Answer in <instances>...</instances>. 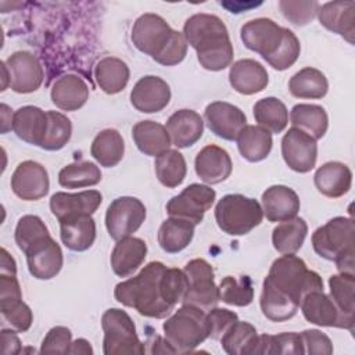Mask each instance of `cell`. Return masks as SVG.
Segmentation results:
<instances>
[{
    "mask_svg": "<svg viewBox=\"0 0 355 355\" xmlns=\"http://www.w3.org/2000/svg\"><path fill=\"white\" fill-rule=\"evenodd\" d=\"M237 148L248 162H259L265 159L272 150V133L258 125H245L239 133Z\"/></svg>",
    "mask_w": 355,
    "mask_h": 355,
    "instance_id": "836d02e7",
    "label": "cell"
},
{
    "mask_svg": "<svg viewBox=\"0 0 355 355\" xmlns=\"http://www.w3.org/2000/svg\"><path fill=\"white\" fill-rule=\"evenodd\" d=\"M162 329L176 354L191 352L209 337L205 311L190 305H182L166 318Z\"/></svg>",
    "mask_w": 355,
    "mask_h": 355,
    "instance_id": "277c9868",
    "label": "cell"
},
{
    "mask_svg": "<svg viewBox=\"0 0 355 355\" xmlns=\"http://www.w3.org/2000/svg\"><path fill=\"white\" fill-rule=\"evenodd\" d=\"M130 71L125 61L116 57H104L94 67V78L98 87L107 94L122 92L129 82Z\"/></svg>",
    "mask_w": 355,
    "mask_h": 355,
    "instance_id": "d6a6232c",
    "label": "cell"
},
{
    "mask_svg": "<svg viewBox=\"0 0 355 355\" xmlns=\"http://www.w3.org/2000/svg\"><path fill=\"white\" fill-rule=\"evenodd\" d=\"M132 137L139 151L148 157H158L172 144L166 128L150 119L137 122L132 128Z\"/></svg>",
    "mask_w": 355,
    "mask_h": 355,
    "instance_id": "4dcf8cb0",
    "label": "cell"
},
{
    "mask_svg": "<svg viewBox=\"0 0 355 355\" xmlns=\"http://www.w3.org/2000/svg\"><path fill=\"white\" fill-rule=\"evenodd\" d=\"M68 354H83V355H92L93 348L90 343L85 338H78L71 343V347L68 349Z\"/></svg>",
    "mask_w": 355,
    "mask_h": 355,
    "instance_id": "6125c7cd",
    "label": "cell"
},
{
    "mask_svg": "<svg viewBox=\"0 0 355 355\" xmlns=\"http://www.w3.org/2000/svg\"><path fill=\"white\" fill-rule=\"evenodd\" d=\"M165 128L173 146L178 148H187L201 139L204 122L198 112L183 108L178 110L168 118Z\"/></svg>",
    "mask_w": 355,
    "mask_h": 355,
    "instance_id": "d4e9b609",
    "label": "cell"
},
{
    "mask_svg": "<svg viewBox=\"0 0 355 355\" xmlns=\"http://www.w3.org/2000/svg\"><path fill=\"white\" fill-rule=\"evenodd\" d=\"M154 166L159 183L168 189H173L182 184L187 173L186 159L183 154L178 150L169 148L155 157Z\"/></svg>",
    "mask_w": 355,
    "mask_h": 355,
    "instance_id": "b9f144b4",
    "label": "cell"
},
{
    "mask_svg": "<svg viewBox=\"0 0 355 355\" xmlns=\"http://www.w3.org/2000/svg\"><path fill=\"white\" fill-rule=\"evenodd\" d=\"M254 118L258 126L269 133H282L288 123V111L277 97H265L254 104Z\"/></svg>",
    "mask_w": 355,
    "mask_h": 355,
    "instance_id": "ab89813d",
    "label": "cell"
},
{
    "mask_svg": "<svg viewBox=\"0 0 355 355\" xmlns=\"http://www.w3.org/2000/svg\"><path fill=\"white\" fill-rule=\"evenodd\" d=\"M290 122L315 140L322 139L329 128V118L323 107L318 104H295L290 111Z\"/></svg>",
    "mask_w": 355,
    "mask_h": 355,
    "instance_id": "e575fe53",
    "label": "cell"
},
{
    "mask_svg": "<svg viewBox=\"0 0 355 355\" xmlns=\"http://www.w3.org/2000/svg\"><path fill=\"white\" fill-rule=\"evenodd\" d=\"M90 154L101 166H116L125 154L122 135L116 129H104L98 132L92 141Z\"/></svg>",
    "mask_w": 355,
    "mask_h": 355,
    "instance_id": "d590c367",
    "label": "cell"
},
{
    "mask_svg": "<svg viewBox=\"0 0 355 355\" xmlns=\"http://www.w3.org/2000/svg\"><path fill=\"white\" fill-rule=\"evenodd\" d=\"M302 355L304 347L300 333L288 331L270 336L269 355Z\"/></svg>",
    "mask_w": 355,
    "mask_h": 355,
    "instance_id": "db71d44e",
    "label": "cell"
},
{
    "mask_svg": "<svg viewBox=\"0 0 355 355\" xmlns=\"http://www.w3.org/2000/svg\"><path fill=\"white\" fill-rule=\"evenodd\" d=\"M239 320V316L236 312L229 311L226 308H212L207 313V322H208V330L209 337L212 340L219 341L223 334Z\"/></svg>",
    "mask_w": 355,
    "mask_h": 355,
    "instance_id": "f5cc1de1",
    "label": "cell"
},
{
    "mask_svg": "<svg viewBox=\"0 0 355 355\" xmlns=\"http://www.w3.org/2000/svg\"><path fill=\"white\" fill-rule=\"evenodd\" d=\"M0 275L17 276V263H15V259L8 254V251H7L6 248H1Z\"/></svg>",
    "mask_w": 355,
    "mask_h": 355,
    "instance_id": "94428289",
    "label": "cell"
},
{
    "mask_svg": "<svg viewBox=\"0 0 355 355\" xmlns=\"http://www.w3.org/2000/svg\"><path fill=\"white\" fill-rule=\"evenodd\" d=\"M187 42L182 32L175 31L171 36V40L164 47V50L158 54V57L154 58L155 62L165 65V67H173L182 62L187 54Z\"/></svg>",
    "mask_w": 355,
    "mask_h": 355,
    "instance_id": "816d5d0a",
    "label": "cell"
},
{
    "mask_svg": "<svg viewBox=\"0 0 355 355\" xmlns=\"http://www.w3.org/2000/svg\"><path fill=\"white\" fill-rule=\"evenodd\" d=\"M104 331L103 352L105 355H122L146 352L144 344L137 337L132 318L119 308H110L101 316Z\"/></svg>",
    "mask_w": 355,
    "mask_h": 355,
    "instance_id": "8992f818",
    "label": "cell"
},
{
    "mask_svg": "<svg viewBox=\"0 0 355 355\" xmlns=\"http://www.w3.org/2000/svg\"><path fill=\"white\" fill-rule=\"evenodd\" d=\"M219 298L233 306H247L254 300V287L250 276H225L219 283Z\"/></svg>",
    "mask_w": 355,
    "mask_h": 355,
    "instance_id": "f6af8a7d",
    "label": "cell"
},
{
    "mask_svg": "<svg viewBox=\"0 0 355 355\" xmlns=\"http://www.w3.org/2000/svg\"><path fill=\"white\" fill-rule=\"evenodd\" d=\"M183 36L197 53L200 65L207 71H222L233 61V44L225 22L214 14H194L183 25Z\"/></svg>",
    "mask_w": 355,
    "mask_h": 355,
    "instance_id": "6da1fadb",
    "label": "cell"
},
{
    "mask_svg": "<svg viewBox=\"0 0 355 355\" xmlns=\"http://www.w3.org/2000/svg\"><path fill=\"white\" fill-rule=\"evenodd\" d=\"M315 252L327 259L336 261L341 255L355 252V223L352 218L336 216L318 227L312 234Z\"/></svg>",
    "mask_w": 355,
    "mask_h": 355,
    "instance_id": "52a82bcc",
    "label": "cell"
},
{
    "mask_svg": "<svg viewBox=\"0 0 355 355\" xmlns=\"http://www.w3.org/2000/svg\"><path fill=\"white\" fill-rule=\"evenodd\" d=\"M215 200L216 193L214 189L207 184L193 183L168 201L166 212L169 216L198 225L202 222L205 212L214 205Z\"/></svg>",
    "mask_w": 355,
    "mask_h": 355,
    "instance_id": "30bf717a",
    "label": "cell"
},
{
    "mask_svg": "<svg viewBox=\"0 0 355 355\" xmlns=\"http://www.w3.org/2000/svg\"><path fill=\"white\" fill-rule=\"evenodd\" d=\"M319 6L320 4L318 1H279L282 14L295 26H304L309 24L316 17Z\"/></svg>",
    "mask_w": 355,
    "mask_h": 355,
    "instance_id": "f907efd6",
    "label": "cell"
},
{
    "mask_svg": "<svg viewBox=\"0 0 355 355\" xmlns=\"http://www.w3.org/2000/svg\"><path fill=\"white\" fill-rule=\"evenodd\" d=\"M319 22L333 33L344 37L354 44L355 36V3L354 1H329L319 6Z\"/></svg>",
    "mask_w": 355,
    "mask_h": 355,
    "instance_id": "cb8c5ba5",
    "label": "cell"
},
{
    "mask_svg": "<svg viewBox=\"0 0 355 355\" xmlns=\"http://www.w3.org/2000/svg\"><path fill=\"white\" fill-rule=\"evenodd\" d=\"M288 90L297 98H322L329 90L324 73L316 68L305 67L288 80Z\"/></svg>",
    "mask_w": 355,
    "mask_h": 355,
    "instance_id": "74e56055",
    "label": "cell"
},
{
    "mask_svg": "<svg viewBox=\"0 0 355 355\" xmlns=\"http://www.w3.org/2000/svg\"><path fill=\"white\" fill-rule=\"evenodd\" d=\"M330 298L336 306L348 318H354V290H355V275L337 273L329 277Z\"/></svg>",
    "mask_w": 355,
    "mask_h": 355,
    "instance_id": "bcb514c9",
    "label": "cell"
},
{
    "mask_svg": "<svg viewBox=\"0 0 355 355\" xmlns=\"http://www.w3.org/2000/svg\"><path fill=\"white\" fill-rule=\"evenodd\" d=\"M282 155L286 165L298 173L312 171L318 159V144L305 132L290 128L282 139Z\"/></svg>",
    "mask_w": 355,
    "mask_h": 355,
    "instance_id": "4fadbf2b",
    "label": "cell"
},
{
    "mask_svg": "<svg viewBox=\"0 0 355 355\" xmlns=\"http://www.w3.org/2000/svg\"><path fill=\"white\" fill-rule=\"evenodd\" d=\"M103 196L98 190H85L79 193L58 191L50 198L51 214L58 219L78 215H93L101 205Z\"/></svg>",
    "mask_w": 355,
    "mask_h": 355,
    "instance_id": "d6986e66",
    "label": "cell"
},
{
    "mask_svg": "<svg viewBox=\"0 0 355 355\" xmlns=\"http://www.w3.org/2000/svg\"><path fill=\"white\" fill-rule=\"evenodd\" d=\"M258 336L257 329L251 323L237 320L219 341L223 351L229 355H254Z\"/></svg>",
    "mask_w": 355,
    "mask_h": 355,
    "instance_id": "60d3db41",
    "label": "cell"
},
{
    "mask_svg": "<svg viewBox=\"0 0 355 355\" xmlns=\"http://www.w3.org/2000/svg\"><path fill=\"white\" fill-rule=\"evenodd\" d=\"M194 169L204 183L218 184L230 176L233 164L225 148L216 144H208L198 151L194 159Z\"/></svg>",
    "mask_w": 355,
    "mask_h": 355,
    "instance_id": "ffe728a7",
    "label": "cell"
},
{
    "mask_svg": "<svg viewBox=\"0 0 355 355\" xmlns=\"http://www.w3.org/2000/svg\"><path fill=\"white\" fill-rule=\"evenodd\" d=\"M171 101L169 85L159 76L147 75L140 78L130 92L132 105L144 114L162 111Z\"/></svg>",
    "mask_w": 355,
    "mask_h": 355,
    "instance_id": "ac0fdd59",
    "label": "cell"
},
{
    "mask_svg": "<svg viewBox=\"0 0 355 355\" xmlns=\"http://www.w3.org/2000/svg\"><path fill=\"white\" fill-rule=\"evenodd\" d=\"M172 33L173 29L161 15L146 12L133 24L130 39L139 51L154 60L168 44Z\"/></svg>",
    "mask_w": 355,
    "mask_h": 355,
    "instance_id": "8fae6325",
    "label": "cell"
},
{
    "mask_svg": "<svg viewBox=\"0 0 355 355\" xmlns=\"http://www.w3.org/2000/svg\"><path fill=\"white\" fill-rule=\"evenodd\" d=\"M187 287H189L187 277L182 269H178V268L165 269L161 279V291H162L164 300L171 306L175 308L179 302H182Z\"/></svg>",
    "mask_w": 355,
    "mask_h": 355,
    "instance_id": "681fc988",
    "label": "cell"
},
{
    "mask_svg": "<svg viewBox=\"0 0 355 355\" xmlns=\"http://www.w3.org/2000/svg\"><path fill=\"white\" fill-rule=\"evenodd\" d=\"M304 318L316 326L337 327L354 331V318L345 316L323 290L308 293L300 302Z\"/></svg>",
    "mask_w": 355,
    "mask_h": 355,
    "instance_id": "7c38bea8",
    "label": "cell"
},
{
    "mask_svg": "<svg viewBox=\"0 0 355 355\" xmlns=\"http://www.w3.org/2000/svg\"><path fill=\"white\" fill-rule=\"evenodd\" d=\"M12 116L14 112H11L8 105L1 104V133H7L12 129Z\"/></svg>",
    "mask_w": 355,
    "mask_h": 355,
    "instance_id": "be15d7a7",
    "label": "cell"
},
{
    "mask_svg": "<svg viewBox=\"0 0 355 355\" xmlns=\"http://www.w3.org/2000/svg\"><path fill=\"white\" fill-rule=\"evenodd\" d=\"M262 219L261 204L243 194H226L215 205L216 225L229 236H244L261 225Z\"/></svg>",
    "mask_w": 355,
    "mask_h": 355,
    "instance_id": "5b68a950",
    "label": "cell"
},
{
    "mask_svg": "<svg viewBox=\"0 0 355 355\" xmlns=\"http://www.w3.org/2000/svg\"><path fill=\"white\" fill-rule=\"evenodd\" d=\"M262 315L272 322H284L291 319L300 305L286 293L275 287L266 277L262 283V293L259 298Z\"/></svg>",
    "mask_w": 355,
    "mask_h": 355,
    "instance_id": "1f68e13d",
    "label": "cell"
},
{
    "mask_svg": "<svg viewBox=\"0 0 355 355\" xmlns=\"http://www.w3.org/2000/svg\"><path fill=\"white\" fill-rule=\"evenodd\" d=\"M0 337H1V351L4 355H14L21 352V341L15 330L3 327Z\"/></svg>",
    "mask_w": 355,
    "mask_h": 355,
    "instance_id": "91938a15",
    "label": "cell"
},
{
    "mask_svg": "<svg viewBox=\"0 0 355 355\" xmlns=\"http://www.w3.org/2000/svg\"><path fill=\"white\" fill-rule=\"evenodd\" d=\"M304 347V354L330 355L333 354V343L327 334L318 329H308L300 333Z\"/></svg>",
    "mask_w": 355,
    "mask_h": 355,
    "instance_id": "6f0895ef",
    "label": "cell"
},
{
    "mask_svg": "<svg viewBox=\"0 0 355 355\" xmlns=\"http://www.w3.org/2000/svg\"><path fill=\"white\" fill-rule=\"evenodd\" d=\"M22 301L21 286L15 276L0 275V311Z\"/></svg>",
    "mask_w": 355,
    "mask_h": 355,
    "instance_id": "680465c9",
    "label": "cell"
},
{
    "mask_svg": "<svg viewBox=\"0 0 355 355\" xmlns=\"http://www.w3.org/2000/svg\"><path fill=\"white\" fill-rule=\"evenodd\" d=\"M26 255L29 273L37 280H50L55 277L64 263V255L60 244L49 237L35 245Z\"/></svg>",
    "mask_w": 355,
    "mask_h": 355,
    "instance_id": "44dd1931",
    "label": "cell"
},
{
    "mask_svg": "<svg viewBox=\"0 0 355 355\" xmlns=\"http://www.w3.org/2000/svg\"><path fill=\"white\" fill-rule=\"evenodd\" d=\"M263 216L269 222H284L297 216L300 198L297 193L284 184H275L262 193L261 198Z\"/></svg>",
    "mask_w": 355,
    "mask_h": 355,
    "instance_id": "7402d4cb",
    "label": "cell"
},
{
    "mask_svg": "<svg viewBox=\"0 0 355 355\" xmlns=\"http://www.w3.org/2000/svg\"><path fill=\"white\" fill-rule=\"evenodd\" d=\"M229 83L237 93L251 96L266 89L269 75L261 62L252 58H243L230 65Z\"/></svg>",
    "mask_w": 355,
    "mask_h": 355,
    "instance_id": "603a6c76",
    "label": "cell"
},
{
    "mask_svg": "<svg viewBox=\"0 0 355 355\" xmlns=\"http://www.w3.org/2000/svg\"><path fill=\"white\" fill-rule=\"evenodd\" d=\"M72 343V333L65 326L51 327L42 341V354H68Z\"/></svg>",
    "mask_w": 355,
    "mask_h": 355,
    "instance_id": "9f6ffc18",
    "label": "cell"
},
{
    "mask_svg": "<svg viewBox=\"0 0 355 355\" xmlns=\"http://www.w3.org/2000/svg\"><path fill=\"white\" fill-rule=\"evenodd\" d=\"M10 75V89L15 93L28 94L36 92L44 78L39 58L29 51H15L6 61Z\"/></svg>",
    "mask_w": 355,
    "mask_h": 355,
    "instance_id": "5bb4252c",
    "label": "cell"
},
{
    "mask_svg": "<svg viewBox=\"0 0 355 355\" xmlns=\"http://www.w3.org/2000/svg\"><path fill=\"white\" fill-rule=\"evenodd\" d=\"M284 28L270 18H255L245 22L240 29V37L244 46L258 53L263 60L272 55L283 40Z\"/></svg>",
    "mask_w": 355,
    "mask_h": 355,
    "instance_id": "9a60e30c",
    "label": "cell"
},
{
    "mask_svg": "<svg viewBox=\"0 0 355 355\" xmlns=\"http://www.w3.org/2000/svg\"><path fill=\"white\" fill-rule=\"evenodd\" d=\"M62 244L75 252L89 250L96 240V222L92 215H78L58 220Z\"/></svg>",
    "mask_w": 355,
    "mask_h": 355,
    "instance_id": "f546056e",
    "label": "cell"
},
{
    "mask_svg": "<svg viewBox=\"0 0 355 355\" xmlns=\"http://www.w3.org/2000/svg\"><path fill=\"white\" fill-rule=\"evenodd\" d=\"M308 225L302 218L280 222L272 232V244L280 254H295L304 244Z\"/></svg>",
    "mask_w": 355,
    "mask_h": 355,
    "instance_id": "f35d334b",
    "label": "cell"
},
{
    "mask_svg": "<svg viewBox=\"0 0 355 355\" xmlns=\"http://www.w3.org/2000/svg\"><path fill=\"white\" fill-rule=\"evenodd\" d=\"M194 227L189 220L169 216L162 222L158 230V244L168 254L183 251L193 240Z\"/></svg>",
    "mask_w": 355,
    "mask_h": 355,
    "instance_id": "8d00e7d4",
    "label": "cell"
},
{
    "mask_svg": "<svg viewBox=\"0 0 355 355\" xmlns=\"http://www.w3.org/2000/svg\"><path fill=\"white\" fill-rule=\"evenodd\" d=\"M266 279L298 305L308 293L323 290L322 277L315 270L308 269L304 259L295 254H283L275 259Z\"/></svg>",
    "mask_w": 355,
    "mask_h": 355,
    "instance_id": "3957f363",
    "label": "cell"
},
{
    "mask_svg": "<svg viewBox=\"0 0 355 355\" xmlns=\"http://www.w3.org/2000/svg\"><path fill=\"white\" fill-rule=\"evenodd\" d=\"M47 132L40 148L47 151L61 150L69 141L72 135L71 119L58 111H47Z\"/></svg>",
    "mask_w": 355,
    "mask_h": 355,
    "instance_id": "7dc6e473",
    "label": "cell"
},
{
    "mask_svg": "<svg viewBox=\"0 0 355 355\" xmlns=\"http://www.w3.org/2000/svg\"><path fill=\"white\" fill-rule=\"evenodd\" d=\"M50 97L57 108L62 111H76L86 104L89 87L80 76L67 73L53 83Z\"/></svg>",
    "mask_w": 355,
    "mask_h": 355,
    "instance_id": "f1b7e54d",
    "label": "cell"
},
{
    "mask_svg": "<svg viewBox=\"0 0 355 355\" xmlns=\"http://www.w3.org/2000/svg\"><path fill=\"white\" fill-rule=\"evenodd\" d=\"M166 266L159 261L148 262L136 276L115 286L114 297L123 306L133 308L141 316L168 318L175 309L162 297L161 279Z\"/></svg>",
    "mask_w": 355,
    "mask_h": 355,
    "instance_id": "7a4b0ae2",
    "label": "cell"
},
{
    "mask_svg": "<svg viewBox=\"0 0 355 355\" xmlns=\"http://www.w3.org/2000/svg\"><path fill=\"white\" fill-rule=\"evenodd\" d=\"M301 53V44L293 31L284 28L283 40L276 51L265 58V61L276 71H286L295 64Z\"/></svg>",
    "mask_w": 355,
    "mask_h": 355,
    "instance_id": "c3c4849f",
    "label": "cell"
},
{
    "mask_svg": "<svg viewBox=\"0 0 355 355\" xmlns=\"http://www.w3.org/2000/svg\"><path fill=\"white\" fill-rule=\"evenodd\" d=\"M49 118L47 111L36 105H24L14 112L12 130L22 141L40 147L46 132Z\"/></svg>",
    "mask_w": 355,
    "mask_h": 355,
    "instance_id": "484cf974",
    "label": "cell"
},
{
    "mask_svg": "<svg viewBox=\"0 0 355 355\" xmlns=\"http://www.w3.org/2000/svg\"><path fill=\"white\" fill-rule=\"evenodd\" d=\"M208 129L218 137L233 141L247 125L245 114L226 101L209 103L204 111Z\"/></svg>",
    "mask_w": 355,
    "mask_h": 355,
    "instance_id": "e0dca14e",
    "label": "cell"
},
{
    "mask_svg": "<svg viewBox=\"0 0 355 355\" xmlns=\"http://www.w3.org/2000/svg\"><path fill=\"white\" fill-rule=\"evenodd\" d=\"M146 207L136 197H118L107 208L105 227L115 241L132 236L146 220Z\"/></svg>",
    "mask_w": 355,
    "mask_h": 355,
    "instance_id": "9c48e42d",
    "label": "cell"
},
{
    "mask_svg": "<svg viewBox=\"0 0 355 355\" xmlns=\"http://www.w3.org/2000/svg\"><path fill=\"white\" fill-rule=\"evenodd\" d=\"M3 322L8 324L10 329L15 330L17 333H25L31 329L33 322V313L31 308L24 302H18L7 309L0 311Z\"/></svg>",
    "mask_w": 355,
    "mask_h": 355,
    "instance_id": "11a10c76",
    "label": "cell"
},
{
    "mask_svg": "<svg viewBox=\"0 0 355 355\" xmlns=\"http://www.w3.org/2000/svg\"><path fill=\"white\" fill-rule=\"evenodd\" d=\"M12 193L25 201L43 198L50 189L49 173L46 168L36 161H24L18 164L11 176Z\"/></svg>",
    "mask_w": 355,
    "mask_h": 355,
    "instance_id": "2e32d148",
    "label": "cell"
},
{
    "mask_svg": "<svg viewBox=\"0 0 355 355\" xmlns=\"http://www.w3.org/2000/svg\"><path fill=\"white\" fill-rule=\"evenodd\" d=\"M101 180L100 168L90 161H79L65 165L58 173V183L65 189H82L96 186Z\"/></svg>",
    "mask_w": 355,
    "mask_h": 355,
    "instance_id": "7bdbcfd3",
    "label": "cell"
},
{
    "mask_svg": "<svg viewBox=\"0 0 355 355\" xmlns=\"http://www.w3.org/2000/svg\"><path fill=\"white\" fill-rule=\"evenodd\" d=\"M147 257V244L139 237H125L118 240L111 252V268L119 277H129L144 262Z\"/></svg>",
    "mask_w": 355,
    "mask_h": 355,
    "instance_id": "4316f807",
    "label": "cell"
},
{
    "mask_svg": "<svg viewBox=\"0 0 355 355\" xmlns=\"http://www.w3.org/2000/svg\"><path fill=\"white\" fill-rule=\"evenodd\" d=\"M313 183L320 194L329 198H338L349 191L352 172L343 162L329 161L316 169Z\"/></svg>",
    "mask_w": 355,
    "mask_h": 355,
    "instance_id": "83f0119b",
    "label": "cell"
},
{
    "mask_svg": "<svg viewBox=\"0 0 355 355\" xmlns=\"http://www.w3.org/2000/svg\"><path fill=\"white\" fill-rule=\"evenodd\" d=\"M183 272L187 277L189 287L182 300V305H190L202 311L215 308L220 298L211 263L202 258H196L186 263Z\"/></svg>",
    "mask_w": 355,
    "mask_h": 355,
    "instance_id": "ba28073f",
    "label": "cell"
},
{
    "mask_svg": "<svg viewBox=\"0 0 355 355\" xmlns=\"http://www.w3.org/2000/svg\"><path fill=\"white\" fill-rule=\"evenodd\" d=\"M50 236V232L44 222L36 216V215H24L18 219V223L15 226L14 239L18 245V248L28 254L35 245L40 244L42 241L47 240Z\"/></svg>",
    "mask_w": 355,
    "mask_h": 355,
    "instance_id": "ee69618b",
    "label": "cell"
}]
</instances>
